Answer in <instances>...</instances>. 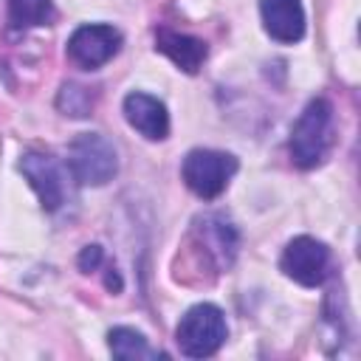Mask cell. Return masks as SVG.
<instances>
[{
    "instance_id": "obj_15",
    "label": "cell",
    "mask_w": 361,
    "mask_h": 361,
    "mask_svg": "<svg viewBox=\"0 0 361 361\" xmlns=\"http://www.w3.org/2000/svg\"><path fill=\"white\" fill-rule=\"evenodd\" d=\"M102 259H104V254H102V245H85L76 262H79V268H82L85 274H93V271H99Z\"/></svg>"
},
{
    "instance_id": "obj_3",
    "label": "cell",
    "mask_w": 361,
    "mask_h": 361,
    "mask_svg": "<svg viewBox=\"0 0 361 361\" xmlns=\"http://www.w3.org/2000/svg\"><path fill=\"white\" fill-rule=\"evenodd\" d=\"M68 172L82 186H104L118 172L116 147L102 133H79L68 144Z\"/></svg>"
},
{
    "instance_id": "obj_13",
    "label": "cell",
    "mask_w": 361,
    "mask_h": 361,
    "mask_svg": "<svg viewBox=\"0 0 361 361\" xmlns=\"http://www.w3.org/2000/svg\"><path fill=\"white\" fill-rule=\"evenodd\" d=\"M56 20L54 0H8V23L17 31L51 25Z\"/></svg>"
},
{
    "instance_id": "obj_4",
    "label": "cell",
    "mask_w": 361,
    "mask_h": 361,
    "mask_svg": "<svg viewBox=\"0 0 361 361\" xmlns=\"http://www.w3.org/2000/svg\"><path fill=\"white\" fill-rule=\"evenodd\" d=\"M237 172V158L220 149H192L183 158V183L203 200H214L226 192Z\"/></svg>"
},
{
    "instance_id": "obj_6",
    "label": "cell",
    "mask_w": 361,
    "mask_h": 361,
    "mask_svg": "<svg viewBox=\"0 0 361 361\" xmlns=\"http://www.w3.org/2000/svg\"><path fill=\"white\" fill-rule=\"evenodd\" d=\"M279 265H282L288 279H293L305 288H316V285L324 282V276L330 271V251L316 237L302 234V237H293L285 245Z\"/></svg>"
},
{
    "instance_id": "obj_11",
    "label": "cell",
    "mask_w": 361,
    "mask_h": 361,
    "mask_svg": "<svg viewBox=\"0 0 361 361\" xmlns=\"http://www.w3.org/2000/svg\"><path fill=\"white\" fill-rule=\"evenodd\" d=\"M200 231V245L206 251V257H212L217 262V268H228L234 262V254H237V228L220 217V214H206L197 226Z\"/></svg>"
},
{
    "instance_id": "obj_10",
    "label": "cell",
    "mask_w": 361,
    "mask_h": 361,
    "mask_svg": "<svg viewBox=\"0 0 361 361\" xmlns=\"http://www.w3.org/2000/svg\"><path fill=\"white\" fill-rule=\"evenodd\" d=\"M155 48L169 56L180 71L186 73H197L200 65L206 62V42L197 39V37H189V34H180V31H169V28H158L155 31Z\"/></svg>"
},
{
    "instance_id": "obj_1",
    "label": "cell",
    "mask_w": 361,
    "mask_h": 361,
    "mask_svg": "<svg viewBox=\"0 0 361 361\" xmlns=\"http://www.w3.org/2000/svg\"><path fill=\"white\" fill-rule=\"evenodd\" d=\"M333 147V104L327 99H310L290 130V161L299 169L319 166Z\"/></svg>"
},
{
    "instance_id": "obj_2",
    "label": "cell",
    "mask_w": 361,
    "mask_h": 361,
    "mask_svg": "<svg viewBox=\"0 0 361 361\" xmlns=\"http://www.w3.org/2000/svg\"><path fill=\"white\" fill-rule=\"evenodd\" d=\"M226 336H228L226 316L212 302H200V305L189 307L180 316L178 330H175L178 350L186 358H209V355H214L226 344Z\"/></svg>"
},
{
    "instance_id": "obj_14",
    "label": "cell",
    "mask_w": 361,
    "mask_h": 361,
    "mask_svg": "<svg viewBox=\"0 0 361 361\" xmlns=\"http://www.w3.org/2000/svg\"><path fill=\"white\" fill-rule=\"evenodd\" d=\"M56 104H59V110H62L65 116L82 118V116H87V113L93 110V96H90V90H87V87L65 85V87H62V93H59V99H56Z\"/></svg>"
},
{
    "instance_id": "obj_12",
    "label": "cell",
    "mask_w": 361,
    "mask_h": 361,
    "mask_svg": "<svg viewBox=\"0 0 361 361\" xmlns=\"http://www.w3.org/2000/svg\"><path fill=\"white\" fill-rule=\"evenodd\" d=\"M107 347L116 358L124 361H138V358H161L164 353H158L155 347H149V341L133 330V327H113L107 333Z\"/></svg>"
},
{
    "instance_id": "obj_5",
    "label": "cell",
    "mask_w": 361,
    "mask_h": 361,
    "mask_svg": "<svg viewBox=\"0 0 361 361\" xmlns=\"http://www.w3.org/2000/svg\"><path fill=\"white\" fill-rule=\"evenodd\" d=\"M118 48H121V34L107 23L79 25L68 37V59L85 71H96L107 65L118 54Z\"/></svg>"
},
{
    "instance_id": "obj_8",
    "label": "cell",
    "mask_w": 361,
    "mask_h": 361,
    "mask_svg": "<svg viewBox=\"0 0 361 361\" xmlns=\"http://www.w3.org/2000/svg\"><path fill=\"white\" fill-rule=\"evenodd\" d=\"M124 118L133 130H138L149 141H164L169 135V113L166 104L149 93H127L124 96Z\"/></svg>"
},
{
    "instance_id": "obj_7",
    "label": "cell",
    "mask_w": 361,
    "mask_h": 361,
    "mask_svg": "<svg viewBox=\"0 0 361 361\" xmlns=\"http://www.w3.org/2000/svg\"><path fill=\"white\" fill-rule=\"evenodd\" d=\"M20 172L28 178L45 212H56L65 203V178L59 164L42 152H25L20 158Z\"/></svg>"
},
{
    "instance_id": "obj_9",
    "label": "cell",
    "mask_w": 361,
    "mask_h": 361,
    "mask_svg": "<svg viewBox=\"0 0 361 361\" xmlns=\"http://www.w3.org/2000/svg\"><path fill=\"white\" fill-rule=\"evenodd\" d=\"M262 25L271 39L293 45L305 37V8L302 0H259Z\"/></svg>"
}]
</instances>
